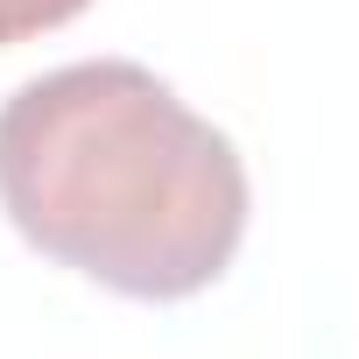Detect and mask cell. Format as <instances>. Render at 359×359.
I'll list each match as a JSON object with an SVG mask.
<instances>
[{"label": "cell", "instance_id": "obj_1", "mask_svg": "<svg viewBox=\"0 0 359 359\" xmlns=\"http://www.w3.org/2000/svg\"><path fill=\"white\" fill-rule=\"evenodd\" d=\"M0 212L113 296L184 303L247 240V162L148 64H64L0 106Z\"/></svg>", "mask_w": 359, "mask_h": 359}, {"label": "cell", "instance_id": "obj_2", "mask_svg": "<svg viewBox=\"0 0 359 359\" xmlns=\"http://www.w3.org/2000/svg\"><path fill=\"white\" fill-rule=\"evenodd\" d=\"M92 8V0H0V50H15V43H36L64 22H78Z\"/></svg>", "mask_w": 359, "mask_h": 359}]
</instances>
